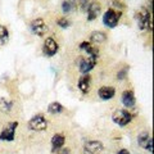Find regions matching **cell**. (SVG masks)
Wrapping results in <instances>:
<instances>
[{
    "instance_id": "1",
    "label": "cell",
    "mask_w": 154,
    "mask_h": 154,
    "mask_svg": "<svg viewBox=\"0 0 154 154\" xmlns=\"http://www.w3.org/2000/svg\"><path fill=\"white\" fill-rule=\"evenodd\" d=\"M136 21L139 30H149L152 31V13L145 8H141L136 13Z\"/></svg>"
},
{
    "instance_id": "2",
    "label": "cell",
    "mask_w": 154,
    "mask_h": 154,
    "mask_svg": "<svg viewBox=\"0 0 154 154\" xmlns=\"http://www.w3.org/2000/svg\"><path fill=\"white\" fill-rule=\"evenodd\" d=\"M112 119L116 125H118V126H126V125H128L132 121V114L130 113L128 110L118 109L113 113Z\"/></svg>"
},
{
    "instance_id": "3",
    "label": "cell",
    "mask_w": 154,
    "mask_h": 154,
    "mask_svg": "<svg viewBox=\"0 0 154 154\" xmlns=\"http://www.w3.org/2000/svg\"><path fill=\"white\" fill-rule=\"evenodd\" d=\"M48 127V122L45 117L42 114H37V116H33V117L28 121V128L31 131H36V132H40V131H44Z\"/></svg>"
},
{
    "instance_id": "4",
    "label": "cell",
    "mask_w": 154,
    "mask_h": 154,
    "mask_svg": "<svg viewBox=\"0 0 154 154\" xmlns=\"http://www.w3.org/2000/svg\"><path fill=\"white\" fill-rule=\"evenodd\" d=\"M96 62H98V57H95V55H86L84 58H81L80 59V64H79V69L81 73H89V72L91 71L95 67L96 64Z\"/></svg>"
},
{
    "instance_id": "5",
    "label": "cell",
    "mask_w": 154,
    "mask_h": 154,
    "mask_svg": "<svg viewBox=\"0 0 154 154\" xmlns=\"http://www.w3.org/2000/svg\"><path fill=\"white\" fill-rule=\"evenodd\" d=\"M119 18H121V13L116 12L113 8H110V9H108V11L104 13V16H103V23L107 27H109V28H114L116 26H117Z\"/></svg>"
},
{
    "instance_id": "6",
    "label": "cell",
    "mask_w": 154,
    "mask_h": 154,
    "mask_svg": "<svg viewBox=\"0 0 154 154\" xmlns=\"http://www.w3.org/2000/svg\"><path fill=\"white\" fill-rule=\"evenodd\" d=\"M17 127H18V122H11L0 132V140L2 141H13Z\"/></svg>"
},
{
    "instance_id": "7",
    "label": "cell",
    "mask_w": 154,
    "mask_h": 154,
    "mask_svg": "<svg viewBox=\"0 0 154 154\" xmlns=\"http://www.w3.org/2000/svg\"><path fill=\"white\" fill-rule=\"evenodd\" d=\"M58 50H59V45H58V42L54 40V38L51 37H48L45 42H44V46H42V51H44V54L46 57H53L55 55Z\"/></svg>"
},
{
    "instance_id": "8",
    "label": "cell",
    "mask_w": 154,
    "mask_h": 154,
    "mask_svg": "<svg viewBox=\"0 0 154 154\" xmlns=\"http://www.w3.org/2000/svg\"><path fill=\"white\" fill-rule=\"evenodd\" d=\"M31 30L32 32L35 33L37 36H44L46 31H48V26L45 25V22L42 21L41 18H37V19H33L31 22Z\"/></svg>"
},
{
    "instance_id": "9",
    "label": "cell",
    "mask_w": 154,
    "mask_h": 154,
    "mask_svg": "<svg viewBox=\"0 0 154 154\" xmlns=\"http://www.w3.org/2000/svg\"><path fill=\"white\" fill-rule=\"evenodd\" d=\"M137 143H139V145H140L141 148H144L145 150L150 152V153L153 152V139L149 136V134L144 132V134H141V135H139Z\"/></svg>"
},
{
    "instance_id": "10",
    "label": "cell",
    "mask_w": 154,
    "mask_h": 154,
    "mask_svg": "<svg viewBox=\"0 0 154 154\" xmlns=\"http://www.w3.org/2000/svg\"><path fill=\"white\" fill-rule=\"evenodd\" d=\"M103 150V144L100 141H88L84 145V152L86 154H96Z\"/></svg>"
},
{
    "instance_id": "11",
    "label": "cell",
    "mask_w": 154,
    "mask_h": 154,
    "mask_svg": "<svg viewBox=\"0 0 154 154\" xmlns=\"http://www.w3.org/2000/svg\"><path fill=\"white\" fill-rule=\"evenodd\" d=\"M86 12H88V21H94V19L98 18L100 12H102V7H100L99 3L93 2V3L89 4L88 11Z\"/></svg>"
},
{
    "instance_id": "12",
    "label": "cell",
    "mask_w": 154,
    "mask_h": 154,
    "mask_svg": "<svg viewBox=\"0 0 154 154\" xmlns=\"http://www.w3.org/2000/svg\"><path fill=\"white\" fill-rule=\"evenodd\" d=\"M122 103L126 108H132L135 103H136V99H135V94L131 90H126L123 91L122 94Z\"/></svg>"
},
{
    "instance_id": "13",
    "label": "cell",
    "mask_w": 154,
    "mask_h": 154,
    "mask_svg": "<svg viewBox=\"0 0 154 154\" xmlns=\"http://www.w3.org/2000/svg\"><path fill=\"white\" fill-rule=\"evenodd\" d=\"M114 94H116V90L113 86H102L99 89V96L103 100H110L114 96Z\"/></svg>"
},
{
    "instance_id": "14",
    "label": "cell",
    "mask_w": 154,
    "mask_h": 154,
    "mask_svg": "<svg viewBox=\"0 0 154 154\" xmlns=\"http://www.w3.org/2000/svg\"><path fill=\"white\" fill-rule=\"evenodd\" d=\"M90 84H91V77L89 76V73L81 76L79 80V89L81 93H84V94L88 93L90 90Z\"/></svg>"
},
{
    "instance_id": "15",
    "label": "cell",
    "mask_w": 154,
    "mask_h": 154,
    "mask_svg": "<svg viewBox=\"0 0 154 154\" xmlns=\"http://www.w3.org/2000/svg\"><path fill=\"white\" fill-rule=\"evenodd\" d=\"M64 141H66V139H64L63 135L62 134H55L54 136H53V139H51V150L57 152L58 149L63 148Z\"/></svg>"
},
{
    "instance_id": "16",
    "label": "cell",
    "mask_w": 154,
    "mask_h": 154,
    "mask_svg": "<svg viewBox=\"0 0 154 154\" xmlns=\"http://www.w3.org/2000/svg\"><path fill=\"white\" fill-rule=\"evenodd\" d=\"M80 49L84 50V51H86V54H89V55H95V57L99 55V50L96 49L95 46L91 45L90 42H88V41L81 42V44H80Z\"/></svg>"
},
{
    "instance_id": "17",
    "label": "cell",
    "mask_w": 154,
    "mask_h": 154,
    "mask_svg": "<svg viewBox=\"0 0 154 154\" xmlns=\"http://www.w3.org/2000/svg\"><path fill=\"white\" fill-rule=\"evenodd\" d=\"M90 40L93 42H95V44H102V42H104L107 40V35L102 31H94V32H91Z\"/></svg>"
},
{
    "instance_id": "18",
    "label": "cell",
    "mask_w": 154,
    "mask_h": 154,
    "mask_svg": "<svg viewBox=\"0 0 154 154\" xmlns=\"http://www.w3.org/2000/svg\"><path fill=\"white\" fill-rule=\"evenodd\" d=\"M77 5V0H63L62 3V11H63L64 14L71 13Z\"/></svg>"
},
{
    "instance_id": "19",
    "label": "cell",
    "mask_w": 154,
    "mask_h": 154,
    "mask_svg": "<svg viewBox=\"0 0 154 154\" xmlns=\"http://www.w3.org/2000/svg\"><path fill=\"white\" fill-rule=\"evenodd\" d=\"M63 110H64V107L58 102H53L49 104V107H48V112L50 114H59L63 112Z\"/></svg>"
},
{
    "instance_id": "20",
    "label": "cell",
    "mask_w": 154,
    "mask_h": 154,
    "mask_svg": "<svg viewBox=\"0 0 154 154\" xmlns=\"http://www.w3.org/2000/svg\"><path fill=\"white\" fill-rule=\"evenodd\" d=\"M13 108V103L7 100L5 98H2L0 99V110L2 112H5V113H9Z\"/></svg>"
},
{
    "instance_id": "21",
    "label": "cell",
    "mask_w": 154,
    "mask_h": 154,
    "mask_svg": "<svg viewBox=\"0 0 154 154\" xmlns=\"http://www.w3.org/2000/svg\"><path fill=\"white\" fill-rule=\"evenodd\" d=\"M9 38V32L4 26H0V44H5Z\"/></svg>"
},
{
    "instance_id": "22",
    "label": "cell",
    "mask_w": 154,
    "mask_h": 154,
    "mask_svg": "<svg viewBox=\"0 0 154 154\" xmlns=\"http://www.w3.org/2000/svg\"><path fill=\"white\" fill-rule=\"evenodd\" d=\"M57 23H58V26H60L62 28H68V27H69V21L67 19V17L59 18V19L57 21Z\"/></svg>"
},
{
    "instance_id": "23",
    "label": "cell",
    "mask_w": 154,
    "mask_h": 154,
    "mask_svg": "<svg viewBox=\"0 0 154 154\" xmlns=\"http://www.w3.org/2000/svg\"><path fill=\"white\" fill-rule=\"evenodd\" d=\"M127 69H128L127 67H125V68H122V69L117 73V79H118V80H123L125 77H126V75H127Z\"/></svg>"
},
{
    "instance_id": "24",
    "label": "cell",
    "mask_w": 154,
    "mask_h": 154,
    "mask_svg": "<svg viewBox=\"0 0 154 154\" xmlns=\"http://www.w3.org/2000/svg\"><path fill=\"white\" fill-rule=\"evenodd\" d=\"M80 7L82 11H88V7H89V0H80Z\"/></svg>"
},
{
    "instance_id": "25",
    "label": "cell",
    "mask_w": 154,
    "mask_h": 154,
    "mask_svg": "<svg viewBox=\"0 0 154 154\" xmlns=\"http://www.w3.org/2000/svg\"><path fill=\"white\" fill-rule=\"evenodd\" d=\"M57 154H69V149L68 148H60L57 150Z\"/></svg>"
},
{
    "instance_id": "26",
    "label": "cell",
    "mask_w": 154,
    "mask_h": 154,
    "mask_svg": "<svg viewBox=\"0 0 154 154\" xmlns=\"http://www.w3.org/2000/svg\"><path fill=\"white\" fill-rule=\"evenodd\" d=\"M112 4H114L113 7H116V8H123V4L121 2H117V0H113Z\"/></svg>"
},
{
    "instance_id": "27",
    "label": "cell",
    "mask_w": 154,
    "mask_h": 154,
    "mask_svg": "<svg viewBox=\"0 0 154 154\" xmlns=\"http://www.w3.org/2000/svg\"><path fill=\"white\" fill-rule=\"evenodd\" d=\"M117 154H131V153H130L127 149H121V150H118Z\"/></svg>"
}]
</instances>
